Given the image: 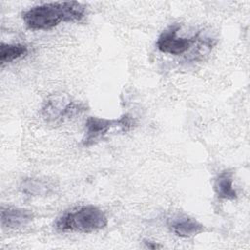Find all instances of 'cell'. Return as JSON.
<instances>
[{"instance_id": "obj_8", "label": "cell", "mask_w": 250, "mask_h": 250, "mask_svg": "<svg viewBox=\"0 0 250 250\" xmlns=\"http://www.w3.org/2000/svg\"><path fill=\"white\" fill-rule=\"evenodd\" d=\"M169 226L172 231L181 237H191L204 231V226L201 223L188 216L172 219Z\"/></svg>"}, {"instance_id": "obj_2", "label": "cell", "mask_w": 250, "mask_h": 250, "mask_svg": "<svg viewBox=\"0 0 250 250\" xmlns=\"http://www.w3.org/2000/svg\"><path fill=\"white\" fill-rule=\"evenodd\" d=\"M106 225L107 218L99 207L83 205L64 212L56 220L54 227L63 232L90 233L104 229Z\"/></svg>"}, {"instance_id": "obj_1", "label": "cell", "mask_w": 250, "mask_h": 250, "mask_svg": "<svg viewBox=\"0 0 250 250\" xmlns=\"http://www.w3.org/2000/svg\"><path fill=\"white\" fill-rule=\"evenodd\" d=\"M85 14L86 7L77 1L52 2L33 6L24 11L22 20L30 29L47 30L63 21H80Z\"/></svg>"}, {"instance_id": "obj_5", "label": "cell", "mask_w": 250, "mask_h": 250, "mask_svg": "<svg viewBox=\"0 0 250 250\" xmlns=\"http://www.w3.org/2000/svg\"><path fill=\"white\" fill-rule=\"evenodd\" d=\"M179 28L178 24H172L160 33L156 40V47L160 52L180 56L188 52L198 39L197 35L192 37L178 36Z\"/></svg>"}, {"instance_id": "obj_10", "label": "cell", "mask_w": 250, "mask_h": 250, "mask_svg": "<svg viewBox=\"0 0 250 250\" xmlns=\"http://www.w3.org/2000/svg\"><path fill=\"white\" fill-rule=\"evenodd\" d=\"M28 49L23 44H5L1 43L0 46V62L5 64L11 62L17 59L25 56Z\"/></svg>"}, {"instance_id": "obj_4", "label": "cell", "mask_w": 250, "mask_h": 250, "mask_svg": "<svg viewBox=\"0 0 250 250\" xmlns=\"http://www.w3.org/2000/svg\"><path fill=\"white\" fill-rule=\"evenodd\" d=\"M134 125V118L127 113L114 119L90 116L85 122L86 131L82 144L86 146H92L103 139L113 128H119L122 132H128Z\"/></svg>"}, {"instance_id": "obj_9", "label": "cell", "mask_w": 250, "mask_h": 250, "mask_svg": "<svg viewBox=\"0 0 250 250\" xmlns=\"http://www.w3.org/2000/svg\"><path fill=\"white\" fill-rule=\"evenodd\" d=\"M214 190L221 199L233 200L237 197L233 188V177L230 171H224L218 175L214 183Z\"/></svg>"}, {"instance_id": "obj_3", "label": "cell", "mask_w": 250, "mask_h": 250, "mask_svg": "<svg viewBox=\"0 0 250 250\" xmlns=\"http://www.w3.org/2000/svg\"><path fill=\"white\" fill-rule=\"evenodd\" d=\"M85 103L78 102L65 94L49 96L41 106V115L46 122L61 124L87 110Z\"/></svg>"}, {"instance_id": "obj_11", "label": "cell", "mask_w": 250, "mask_h": 250, "mask_svg": "<svg viewBox=\"0 0 250 250\" xmlns=\"http://www.w3.org/2000/svg\"><path fill=\"white\" fill-rule=\"evenodd\" d=\"M144 243H145L146 247V248H149V249H157V248H162V247H163L162 245H160V244H158V243H156V242H154V241L147 240V239L144 240Z\"/></svg>"}, {"instance_id": "obj_6", "label": "cell", "mask_w": 250, "mask_h": 250, "mask_svg": "<svg viewBox=\"0 0 250 250\" xmlns=\"http://www.w3.org/2000/svg\"><path fill=\"white\" fill-rule=\"evenodd\" d=\"M34 218L31 210L19 207H1V226L6 229H20L28 225Z\"/></svg>"}, {"instance_id": "obj_7", "label": "cell", "mask_w": 250, "mask_h": 250, "mask_svg": "<svg viewBox=\"0 0 250 250\" xmlns=\"http://www.w3.org/2000/svg\"><path fill=\"white\" fill-rule=\"evenodd\" d=\"M56 184L43 178H25L21 182L20 189L29 196H47L55 192Z\"/></svg>"}]
</instances>
